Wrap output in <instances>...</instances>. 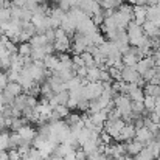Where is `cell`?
<instances>
[{
  "mask_svg": "<svg viewBox=\"0 0 160 160\" xmlns=\"http://www.w3.org/2000/svg\"><path fill=\"white\" fill-rule=\"evenodd\" d=\"M23 159H27V160H44L45 157H44L36 148H31V149L28 151V154H27Z\"/></svg>",
  "mask_w": 160,
  "mask_h": 160,
  "instance_id": "5bb4252c",
  "label": "cell"
},
{
  "mask_svg": "<svg viewBox=\"0 0 160 160\" xmlns=\"http://www.w3.org/2000/svg\"><path fill=\"white\" fill-rule=\"evenodd\" d=\"M81 59H82V62H84L86 67L97 65V64H95V59H93V54L89 53V52H82V53H81Z\"/></svg>",
  "mask_w": 160,
  "mask_h": 160,
  "instance_id": "4fadbf2b",
  "label": "cell"
},
{
  "mask_svg": "<svg viewBox=\"0 0 160 160\" xmlns=\"http://www.w3.org/2000/svg\"><path fill=\"white\" fill-rule=\"evenodd\" d=\"M135 140H138L140 143H143L145 146L154 138V134L148 129V128H140V129H135V137H134Z\"/></svg>",
  "mask_w": 160,
  "mask_h": 160,
  "instance_id": "5b68a950",
  "label": "cell"
},
{
  "mask_svg": "<svg viewBox=\"0 0 160 160\" xmlns=\"http://www.w3.org/2000/svg\"><path fill=\"white\" fill-rule=\"evenodd\" d=\"M143 148H145V145H143V143H140V142H138V140H135V138L124 142V149H126V154H129V156H132V157H134L135 154H138Z\"/></svg>",
  "mask_w": 160,
  "mask_h": 160,
  "instance_id": "8992f818",
  "label": "cell"
},
{
  "mask_svg": "<svg viewBox=\"0 0 160 160\" xmlns=\"http://www.w3.org/2000/svg\"><path fill=\"white\" fill-rule=\"evenodd\" d=\"M100 73H101V67H98V65L87 67V75H86V79H87L89 82L100 81Z\"/></svg>",
  "mask_w": 160,
  "mask_h": 160,
  "instance_id": "ba28073f",
  "label": "cell"
},
{
  "mask_svg": "<svg viewBox=\"0 0 160 160\" xmlns=\"http://www.w3.org/2000/svg\"><path fill=\"white\" fill-rule=\"evenodd\" d=\"M9 149V134L6 131H0V151Z\"/></svg>",
  "mask_w": 160,
  "mask_h": 160,
  "instance_id": "8fae6325",
  "label": "cell"
},
{
  "mask_svg": "<svg viewBox=\"0 0 160 160\" xmlns=\"http://www.w3.org/2000/svg\"><path fill=\"white\" fill-rule=\"evenodd\" d=\"M143 104H145V109H146L148 112H152V110H154V104H156V97H149V95H145Z\"/></svg>",
  "mask_w": 160,
  "mask_h": 160,
  "instance_id": "9a60e30c",
  "label": "cell"
},
{
  "mask_svg": "<svg viewBox=\"0 0 160 160\" xmlns=\"http://www.w3.org/2000/svg\"><path fill=\"white\" fill-rule=\"evenodd\" d=\"M31 52H33V45L27 41V42H19V47H17V54L20 58H31Z\"/></svg>",
  "mask_w": 160,
  "mask_h": 160,
  "instance_id": "52a82bcc",
  "label": "cell"
},
{
  "mask_svg": "<svg viewBox=\"0 0 160 160\" xmlns=\"http://www.w3.org/2000/svg\"><path fill=\"white\" fill-rule=\"evenodd\" d=\"M134 137H135V128L132 124H124L113 140L115 142H128V140H132Z\"/></svg>",
  "mask_w": 160,
  "mask_h": 160,
  "instance_id": "277c9868",
  "label": "cell"
},
{
  "mask_svg": "<svg viewBox=\"0 0 160 160\" xmlns=\"http://www.w3.org/2000/svg\"><path fill=\"white\" fill-rule=\"evenodd\" d=\"M42 62H44V67H45L47 70L53 72L54 68H56V65L59 64V58H58V56H54L53 53H52V54H47V56L42 59Z\"/></svg>",
  "mask_w": 160,
  "mask_h": 160,
  "instance_id": "30bf717a",
  "label": "cell"
},
{
  "mask_svg": "<svg viewBox=\"0 0 160 160\" xmlns=\"http://www.w3.org/2000/svg\"><path fill=\"white\" fill-rule=\"evenodd\" d=\"M17 134H19V137L23 140V142H28V143H31L34 138H36V135H38V129L36 128H33V126H30V124H23L19 131H16Z\"/></svg>",
  "mask_w": 160,
  "mask_h": 160,
  "instance_id": "3957f363",
  "label": "cell"
},
{
  "mask_svg": "<svg viewBox=\"0 0 160 160\" xmlns=\"http://www.w3.org/2000/svg\"><path fill=\"white\" fill-rule=\"evenodd\" d=\"M134 160H154V157H152V154H151V151L145 146L138 154H135L134 156Z\"/></svg>",
  "mask_w": 160,
  "mask_h": 160,
  "instance_id": "7c38bea8",
  "label": "cell"
},
{
  "mask_svg": "<svg viewBox=\"0 0 160 160\" xmlns=\"http://www.w3.org/2000/svg\"><path fill=\"white\" fill-rule=\"evenodd\" d=\"M30 44H31L33 47H45V45L50 44V42H48V39H47V36H45L44 33H36V34L30 39Z\"/></svg>",
  "mask_w": 160,
  "mask_h": 160,
  "instance_id": "9c48e42d",
  "label": "cell"
},
{
  "mask_svg": "<svg viewBox=\"0 0 160 160\" xmlns=\"http://www.w3.org/2000/svg\"><path fill=\"white\" fill-rule=\"evenodd\" d=\"M70 134V128L65 121L62 120H56V121H50V138L53 143L59 145V143H64L67 135Z\"/></svg>",
  "mask_w": 160,
  "mask_h": 160,
  "instance_id": "6da1fadb",
  "label": "cell"
},
{
  "mask_svg": "<svg viewBox=\"0 0 160 160\" xmlns=\"http://www.w3.org/2000/svg\"><path fill=\"white\" fill-rule=\"evenodd\" d=\"M8 157H9V160H19L20 159V154H19V151H17L16 148H12V149H9Z\"/></svg>",
  "mask_w": 160,
  "mask_h": 160,
  "instance_id": "2e32d148",
  "label": "cell"
},
{
  "mask_svg": "<svg viewBox=\"0 0 160 160\" xmlns=\"http://www.w3.org/2000/svg\"><path fill=\"white\" fill-rule=\"evenodd\" d=\"M89 45H92L89 38L86 34H82V33H78V34H75V38H73V41L70 44V48H72V52L75 54H81L82 52H86L89 48Z\"/></svg>",
  "mask_w": 160,
  "mask_h": 160,
  "instance_id": "7a4b0ae2",
  "label": "cell"
},
{
  "mask_svg": "<svg viewBox=\"0 0 160 160\" xmlns=\"http://www.w3.org/2000/svg\"><path fill=\"white\" fill-rule=\"evenodd\" d=\"M0 160H9V157H8V152H6V151H0Z\"/></svg>",
  "mask_w": 160,
  "mask_h": 160,
  "instance_id": "e0dca14e",
  "label": "cell"
},
{
  "mask_svg": "<svg viewBox=\"0 0 160 160\" xmlns=\"http://www.w3.org/2000/svg\"><path fill=\"white\" fill-rule=\"evenodd\" d=\"M47 2H50V0H39V3H47Z\"/></svg>",
  "mask_w": 160,
  "mask_h": 160,
  "instance_id": "ac0fdd59",
  "label": "cell"
}]
</instances>
